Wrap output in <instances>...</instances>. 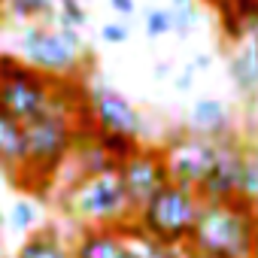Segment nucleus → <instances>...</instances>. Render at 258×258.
I'll list each match as a JSON object with an SVG mask.
<instances>
[{
	"instance_id": "f257e3e1",
	"label": "nucleus",
	"mask_w": 258,
	"mask_h": 258,
	"mask_svg": "<svg viewBox=\"0 0 258 258\" xmlns=\"http://www.w3.org/2000/svg\"><path fill=\"white\" fill-rule=\"evenodd\" d=\"M258 237V210L243 198L234 201H204L188 252L201 258H252Z\"/></svg>"
},
{
	"instance_id": "f03ea898",
	"label": "nucleus",
	"mask_w": 258,
	"mask_h": 258,
	"mask_svg": "<svg viewBox=\"0 0 258 258\" xmlns=\"http://www.w3.org/2000/svg\"><path fill=\"white\" fill-rule=\"evenodd\" d=\"M61 207L85 228H124L137 216L127 201L118 167L73 179L64 191Z\"/></svg>"
},
{
	"instance_id": "7ed1b4c3",
	"label": "nucleus",
	"mask_w": 258,
	"mask_h": 258,
	"mask_svg": "<svg viewBox=\"0 0 258 258\" xmlns=\"http://www.w3.org/2000/svg\"><path fill=\"white\" fill-rule=\"evenodd\" d=\"M22 58L55 82H82L91 49L79 37V31H67L58 25H28L19 40Z\"/></svg>"
},
{
	"instance_id": "20e7f679",
	"label": "nucleus",
	"mask_w": 258,
	"mask_h": 258,
	"mask_svg": "<svg viewBox=\"0 0 258 258\" xmlns=\"http://www.w3.org/2000/svg\"><path fill=\"white\" fill-rule=\"evenodd\" d=\"M201 195L188 185L179 182H167L137 216H134V228L137 234L161 243V246H173V249H188L198 213H201Z\"/></svg>"
},
{
	"instance_id": "39448f33",
	"label": "nucleus",
	"mask_w": 258,
	"mask_h": 258,
	"mask_svg": "<svg viewBox=\"0 0 258 258\" xmlns=\"http://www.w3.org/2000/svg\"><path fill=\"white\" fill-rule=\"evenodd\" d=\"M55 79L34 70L25 58L0 52V109L19 121H34L49 112L55 100Z\"/></svg>"
},
{
	"instance_id": "423d86ee",
	"label": "nucleus",
	"mask_w": 258,
	"mask_h": 258,
	"mask_svg": "<svg viewBox=\"0 0 258 258\" xmlns=\"http://www.w3.org/2000/svg\"><path fill=\"white\" fill-rule=\"evenodd\" d=\"M219 143H222V140H207V137H201V134H191L188 127L176 131V134L161 146V149H164V158H167L170 179L198 191L201 182L207 179V173L213 170L216 158H219Z\"/></svg>"
},
{
	"instance_id": "0eeeda50",
	"label": "nucleus",
	"mask_w": 258,
	"mask_h": 258,
	"mask_svg": "<svg viewBox=\"0 0 258 258\" xmlns=\"http://www.w3.org/2000/svg\"><path fill=\"white\" fill-rule=\"evenodd\" d=\"M85 103H88V118L94 131L106 134H121L140 140L143 137V115L140 109L127 100L121 91H115L106 82H85Z\"/></svg>"
},
{
	"instance_id": "6e6552de",
	"label": "nucleus",
	"mask_w": 258,
	"mask_h": 258,
	"mask_svg": "<svg viewBox=\"0 0 258 258\" xmlns=\"http://www.w3.org/2000/svg\"><path fill=\"white\" fill-rule=\"evenodd\" d=\"M121 182H124V191H127V201H131L134 213H140L170 179V170H167V158H164V149L161 146H143L127 158L121 167Z\"/></svg>"
},
{
	"instance_id": "1a4fd4ad",
	"label": "nucleus",
	"mask_w": 258,
	"mask_h": 258,
	"mask_svg": "<svg viewBox=\"0 0 258 258\" xmlns=\"http://www.w3.org/2000/svg\"><path fill=\"white\" fill-rule=\"evenodd\" d=\"M243 170H246V140L240 134H234V137L219 143V158L198 188L201 201H234V198H240Z\"/></svg>"
},
{
	"instance_id": "9d476101",
	"label": "nucleus",
	"mask_w": 258,
	"mask_h": 258,
	"mask_svg": "<svg viewBox=\"0 0 258 258\" xmlns=\"http://www.w3.org/2000/svg\"><path fill=\"white\" fill-rule=\"evenodd\" d=\"M73 258H143V255L124 225V228H85L73 246Z\"/></svg>"
},
{
	"instance_id": "9b49d317",
	"label": "nucleus",
	"mask_w": 258,
	"mask_h": 258,
	"mask_svg": "<svg viewBox=\"0 0 258 258\" xmlns=\"http://www.w3.org/2000/svg\"><path fill=\"white\" fill-rule=\"evenodd\" d=\"M213 10L219 13L222 37L234 46H243L258 31V0H213Z\"/></svg>"
},
{
	"instance_id": "f8f14e48",
	"label": "nucleus",
	"mask_w": 258,
	"mask_h": 258,
	"mask_svg": "<svg viewBox=\"0 0 258 258\" xmlns=\"http://www.w3.org/2000/svg\"><path fill=\"white\" fill-rule=\"evenodd\" d=\"M188 131L201 134L207 140H228L237 134V127H234V115H231L228 103H222L216 97H201V100H195V106L188 112Z\"/></svg>"
},
{
	"instance_id": "ddd939ff",
	"label": "nucleus",
	"mask_w": 258,
	"mask_h": 258,
	"mask_svg": "<svg viewBox=\"0 0 258 258\" xmlns=\"http://www.w3.org/2000/svg\"><path fill=\"white\" fill-rule=\"evenodd\" d=\"M25 164H28V131H25V121H19L10 112L0 109V170L19 182L22 173H25Z\"/></svg>"
},
{
	"instance_id": "4468645a",
	"label": "nucleus",
	"mask_w": 258,
	"mask_h": 258,
	"mask_svg": "<svg viewBox=\"0 0 258 258\" xmlns=\"http://www.w3.org/2000/svg\"><path fill=\"white\" fill-rule=\"evenodd\" d=\"M228 76L240 97H258V49L255 43H243L228 55Z\"/></svg>"
},
{
	"instance_id": "2eb2a0df",
	"label": "nucleus",
	"mask_w": 258,
	"mask_h": 258,
	"mask_svg": "<svg viewBox=\"0 0 258 258\" xmlns=\"http://www.w3.org/2000/svg\"><path fill=\"white\" fill-rule=\"evenodd\" d=\"M16 258H73V252L67 249L64 237L58 234V228L46 225L40 231H34L16 252Z\"/></svg>"
},
{
	"instance_id": "dca6fc26",
	"label": "nucleus",
	"mask_w": 258,
	"mask_h": 258,
	"mask_svg": "<svg viewBox=\"0 0 258 258\" xmlns=\"http://www.w3.org/2000/svg\"><path fill=\"white\" fill-rule=\"evenodd\" d=\"M4 19L28 25H55V0H4Z\"/></svg>"
},
{
	"instance_id": "f3484780",
	"label": "nucleus",
	"mask_w": 258,
	"mask_h": 258,
	"mask_svg": "<svg viewBox=\"0 0 258 258\" xmlns=\"http://www.w3.org/2000/svg\"><path fill=\"white\" fill-rule=\"evenodd\" d=\"M240 198L258 210V140H246V170H243Z\"/></svg>"
},
{
	"instance_id": "a211bd4d",
	"label": "nucleus",
	"mask_w": 258,
	"mask_h": 258,
	"mask_svg": "<svg viewBox=\"0 0 258 258\" xmlns=\"http://www.w3.org/2000/svg\"><path fill=\"white\" fill-rule=\"evenodd\" d=\"M88 22V10L82 0H55V25L67 31H82Z\"/></svg>"
},
{
	"instance_id": "6ab92c4d",
	"label": "nucleus",
	"mask_w": 258,
	"mask_h": 258,
	"mask_svg": "<svg viewBox=\"0 0 258 258\" xmlns=\"http://www.w3.org/2000/svg\"><path fill=\"white\" fill-rule=\"evenodd\" d=\"M170 16H173V31L179 37H188L198 25V7L195 0H170Z\"/></svg>"
},
{
	"instance_id": "aec40b11",
	"label": "nucleus",
	"mask_w": 258,
	"mask_h": 258,
	"mask_svg": "<svg viewBox=\"0 0 258 258\" xmlns=\"http://www.w3.org/2000/svg\"><path fill=\"white\" fill-rule=\"evenodd\" d=\"M127 231H131V237H134V243L140 246V255L143 258H182L185 255V249H173V246H161V243H155V240H149V237H143V234H137V228H134V222L127 225Z\"/></svg>"
},
{
	"instance_id": "412c9836",
	"label": "nucleus",
	"mask_w": 258,
	"mask_h": 258,
	"mask_svg": "<svg viewBox=\"0 0 258 258\" xmlns=\"http://www.w3.org/2000/svg\"><path fill=\"white\" fill-rule=\"evenodd\" d=\"M37 219H40V210H37V204L28 201V198H19V201L13 204V210H10V225H13L16 231H31V228L37 225Z\"/></svg>"
},
{
	"instance_id": "4be33fe9",
	"label": "nucleus",
	"mask_w": 258,
	"mask_h": 258,
	"mask_svg": "<svg viewBox=\"0 0 258 258\" xmlns=\"http://www.w3.org/2000/svg\"><path fill=\"white\" fill-rule=\"evenodd\" d=\"M143 28H146L149 37H164V34H170V31H173L170 7H164V10H158V7L146 10V16H143Z\"/></svg>"
},
{
	"instance_id": "5701e85b",
	"label": "nucleus",
	"mask_w": 258,
	"mask_h": 258,
	"mask_svg": "<svg viewBox=\"0 0 258 258\" xmlns=\"http://www.w3.org/2000/svg\"><path fill=\"white\" fill-rule=\"evenodd\" d=\"M100 40L109 43V46H121V43L127 40V28L118 25V22H106V25L100 28Z\"/></svg>"
},
{
	"instance_id": "b1692460",
	"label": "nucleus",
	"mask_w": 258,
	"mask_h": 258,
	"mask_svg": "<svg viewBox=\"0 0 258 258\" xmlns=\"http://www.w3.org/2000/svg\"><path fill=\"white\" fill-rule=\"evenodd\" d=\"M109 7H112V13H118V16H134V13H137V4H134V0H109Z\"/></svg>"
},
{
	"instance_id": "393cba45",
	"label": "nucleus",
	"mask_w": 258,
	"mask_h": 258,
	"mask_svg": "<svg viewBox=\"0 0 258 258\" xmlns=\"http://www.w3.org/2000/svg\"><path fill=\"white\" fill-rule=\"evenodd\" d=\"M195 73H198V70L188 64V67H185V73H179V76H176V82H173V85H176V91H188V88H191V82H195Z\"/></svg>"
},
{
	"instance_id": "a878e982",
	"label": "nucleus",
	"mask_w": 258,
	"mask_h": 258,
	"mask_svg": "<svg viewBox=\"0 0 258 258\" xmlns=\"http://www.w3.org/2000/svg\"><path fill=\"white\" fill-rule=\"evenodd\" d=\"M191 67H195L198 73H201V70H207V67H210V55H207V52H198V55H195V61H191Z\"/></svg>"
},
{
	"instance_id": "bb28decb",
	"label": "nucleus",
	"mask_w": 258,
	"mask_h": 258,
	"mask_svg": "<svg viewBox=\"0 0 258 258\" xmlns=\"http://www.w3.org/2000/svg\"><path fill=\"white\" fill-rule=\"evenodd\" d=\"M164 76H170V67L167 64H158L155 67V79H164Z\"/></svg>"
},
{
	"instance_id": "cd10ccee",
	"label": "nucleus",
	"mask_w": 258,
	"mask_h": 258,
	"mask_svg": "<svg viewBox=\"0 0 258 258\" xmlns=\"http://www.w3.org/2000/svg\"><path fill=\"white\" fill-rule=\"evenodd\" d=\"M252 258H258V237H255V249H252Z\"/></svg>"
},
{
	"instance_id": "c85d7f7f",
	"label": "nucleus",
	"mask_w": 258,
	"mask_h": 258,
	"mask_svg": "<svg viewBox=\"0 0 258 258\" xmlns=\"http://www.w3.org/2000/svg\"><path fill=\"white\" fill-rule=\"evenodd\" d=\"M182 258H201V255H195V252H188V249H185V255H182Z\"/></svg>"
},
{
	"instance_id": "c756f323",
	"label": "nucleus",
	"mask_w": 258,
	"mask_h": 258,
	"mask_svg": "<svg viewBox=\"0 0 258 258\" xmlns=\"http://www.w3.org/2000/svg\"><path fill=\"white\" fill-rule=\"evenodd\" d=\"M249 43H255V49H258V31L252 34V40H249Z\"/></svg>"
},
{
	"instance_id": "7c9ffc66",
	"label": "nucleus",
	"mask_w": 258,
	"mask_h": 258,
	"mask_svg": "<svg viewBox=\"0 0 258 258\" xmlns=\"http://www.w3.org/2000/svg\"><path fill=\"white\" fill-rule=\"evenodd\" d=\"M0 228H4V210H0Z\"/></svg>"
},
{
	"instance_id": "2f4dec72",
	"label": "nucleus",
	"mask_w": 258,
	"mask_h": 258,
	"mask_svg": "<svg viewBox=\"0 0 258 258\" xmlns=\"http://www.w3.org/2000/svg\"><path fill=\"white\" fill-rule=\"evenodd\" d=\"M210 4H213V0H210Z\"/></svg>"
}]
</instances>
